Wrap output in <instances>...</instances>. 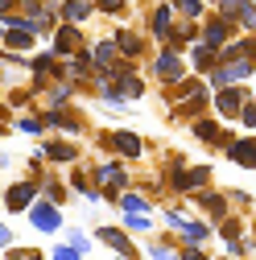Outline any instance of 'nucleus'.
<instances>
[{"mask_svg": "<svg viewBox=\"0 0 256 260\" xmlns=\"http://www.w3.org/2000/svg\"><path fill=\"white\" fill-rule=\"evenodd\" d=\"M166 219H170V227H174V232H186L190 240H203V236L211 232V227H207V223H190V219H186V215H178V211H170Z\"/></svg>", "mask_w": 256, "mask_h": 260, "instance_id": "1", "label": "nucleus"}, {"mask_svg": "<svg viewBox=\"0 0 256 260\" xmlns=\"http://www.w3.org/2000/svg\"><path fill=\"white\" fill-rule=\"evenodd\" d=\"M157 75H162L166 83H178L182 79V58L178 54H162L157 58Z\"/></svg>", "mask_w": 256, "mask_h": 260, "instance_id": "2", "label": "nucleus"}, {"mask_svg": "<svg viewBox=\"0 0 256 260\" xmlns=\"http://www.w3.org/2000/svg\"><path fill=\"white\" fill-rule=\"evenodd\" d=\"M58 223H62V219H58L54 207H46V203L34 207V227H42V232H58Z\"/></svg>", "mask_w": 256, "mask_h": 260, "instance_id": "3", "label": "nucleus"}, {"mask_svg": "<svg viewBox=\"0 0 256 260\" xmlns=\"http://www.w3.org/2000/svg\"><path fill=\"white\" fill-rule=\"evenodd\" d=\"M112 149H120L124 157H141V137H133V133H112Z\"/></svg>", "mask_w": 256, "mask_h": 260, "instance_id": "4", "label": "nucleus"}, {"mask_svg": "<svg viewBox=\"0 0 256 260\" xmlns=\"http://www.w3.org/2000/svg\"><path fill=\"white\" fill-rule=\"evenodd\" d=\"M29 199H34V186H29V182H21V186H9V194H5L9 211H17V207H29Z\"/></svg>", "mask_w": 256, "mask_h": 260, "instance_id": "5", "label": "nucleus"}, {"mask_svg": "<svg viewBox=\"0 0 256 260\" xmlns=\"http://www.w3.org/2000/svg\"><path fill=\"white\" fill-rule=\"evenodd\" d=\"M100 240H104L108 248H116V252H124V260H133V244L124 240V232H112V227H104V232H100Z\"/></svg>", "mask_w": 256, "mask_h": 260, "instance_id": "6", "label": "nucleus"}, {"mask_svg": "<svg viewBox=\"0 0 256 260\" xmlns=\"http://www.w3.org/2000/svg\"><path fill=\"white\" fill-rule=\"evenodd\" d=\"M232 161H240V166H256V141H240V145H232Z\"/></svg>", "mask_w": 256, "mask_h": 260, "instance_id": "7", "label": "nucleus"}, {"mask_svg": "<svg viewBox=\"0 0 256 260\" xmlns=\"http://www.w3.org/2000/svg\"><path fill=\"white\" fill-rule=\"evenodd\" d=\"M5 46H9V50H25V46H29V29L9 25V29H5Z\"/></svg>", "mask_w": 256, "mask_h": 260, "instance_id": "8", "label": "nucleus"}, {"mask_svg": "<svg viewBox=\"0 0 256 260\" xmlns=\"http://www.w3.org/2000/svg\"><path fill=\"white\" fill-rule=\"evenodd\" d=\"M207 178H211L207 170H195V174H178V178H174V186H178V190H195V186H203Z\"/></svg>", "mask_w": 256, "mask_h": 260, "instance_id": "9", "label": "nucleus"}, {"mask_svg": "<svg viewBox=\"0 0 256 260\" xmlns=\"http://www.w3.org/2000/svg\"><path fill=\"white\" fill-rule=\"evenodd\" d=\"M203 38H207V46H211V50H215V46H219V42H223V38H228V25H223V21H211V25H207V29H203Z\"/></svg>", "mask_w": 256, "mask_h": 260, "instance_id": "10", "label": "nucleus"}, {"mask_svg": "<svg viewBox=\"0 0 256 260\" xmlns=\"http://www.w3.org/2000/svg\"><path fill=\"white\" fill-rule=\"evenodd\" d=\"M240 100H244V91H223L219 95V112H228V116L240 112Z\"/></svg>", "mask_w": 256, "mask_h": 260, "instance_id": "11", "label": "nucleus"}, {"mask_svg": "<svg viewBox=\"0 0 256 260\" xmlns=\"http://www.w3.org/2000/svg\"><path fill=\"white\" fill-rule=\"evenodd\" d=\"M62 13H67V21H75V25H79L91 9H87V0H67V9H62Z\"/></svg>", "mask_w": 256, "mask_h": 260, "instance_id": "12", "label": "nucleus"}, {"mask_svg": "<svg viewBox=\"0 0 256 260\" xmlns=\"http://www.w3.org/2000/svg\"><path fill=\"white\" fill-rule=\"evenodd\" d=\"M75 46H79V29H75V25H67V29L58 34V50L67 54V50H75Z\"/></svg>", "mask_w": 256, "mask_h": 260, "instance_id": "13", "label": "nucleus"}, {"mask_svg": "<svg viewBox=\"0 0 256 260\" xmlns=\"http://www.w3.org/2000/svg\"><path fill=\"white\" fill-rule=\"evenodd\" d=\"M100 182H104V186H124V174L112 170V166H104V170H100Z\"/></svg>", "mask_w": 256, "mask_h": 260, "instance_id": "14", "label": "nucleus"}, {"mask_svg": "<svg viewBox=\"0 0 256 260\" xmlns=\"http://www.w3.org/2000/svg\"><path fill=\"white\" fill-rule=\"evenodd\" d=\"M153 29H157V38H170V9H162V13H157Z\"/></svg>", "mask_w": 256, "mask_h": 260, "instance_id": "15", "label": "nucleus"}, {"mask_svg": "<svg viewBox=\"0 0 256 260\" xmlns=\"http://www.w3.org/2000/svg\"><path fill=\"white\" fill-rule=\"evenodd\" d=\"M112 58H116V46H112V42H104L100 50H95V62H100V67H108Z\"/></svg>", "mask_w": 256, "mask_h": 260, "instance_id": "16", "label": "nucleus"}, {"mask_svg": "<svg viewBox=\"0 0 256 260\" xmlns=\"http://www.w3.org/2000/svg\"><path fill=\"white\" fill-rule=\"evenodd\" d=\"M211 62H215V50L211 46H199L195 50V67H211Z\"/></svg>", "mask_w": 256, "mask_h": 260, "instance_id": "17", "label": "nucleus"}, {"mask_svg": "<svg viewBox=\"0 0 256 260\" xmlns=\"http://www.w3.org/2000/svg\"><path fill=\"white\" fill-rule=\"evenodd\" d=\"M46 153H50L54 161H71V157H75V149H71V145H50Z\"/></svg>", "mask_w": 256, "mask_h": 260, "instance_id": "18", "label": "nucleus"}, {"mask_svg": "<svg viewBox=\"0 0 256 260\" xmlns=\"http://www.w3.org/2000/svg\"><path fill=\"white\" fill-rule=\"evenodd\" d=\"M54 260H83V252L71 248V244H62V248H54Z\"/></svg>", "mask_w": 256, "mask_h": 260, "instance_id": "19", "label": "nucleus"}, {"mask_svg": "<svg viewBox=\"0 0 256 260\" xmlns=\"http://www.w3.org/2000/svg\"><path fill=\"white\" fill-rule=\"evenodd\" d=\"M124 211H128V215H141V211H145V199H137V194H128V199H124Z\"/></svg>", "mask_w": 256, "mask_h": 260, "instance_id": "20", "label": "nucleus"}, {"mask_svg": "<svg viewBox=\"0 0 256 260\" xmlns=\"http://www.w3.org/2000/svg\"><path fill=\"white\" fill-rule=\"evenodd\" d=\"M120 50H124V54H137V50H141V42H137L133 34H120Z\"/></svg>", "mask_w": 256, "mask_h": 260, "instance_id": "21", "label": "nucleus"}, {"mask_svg": "<svg viewBox=\"0 0 256 260\" xmlns=\"http://www.w3.org/2000/svg\"><path fill=\"white\" fill-rule=\"evenodd\" d=\"M203 207H207L211 215H223V199H215V194H203Z\"/></svg>", "mask_w": 256, "mask_h": 260, "instance_id": "22", "label": "nucleus"}, {"mask_svg": "<svg viewBox=\"0 0 256 260\" xmlns=\"http://www.w3.org/2000/svg\"><path fill=\"white\" fill-rule=\"evenodd\" d=\"M128 227H133V232H141V227H145V232H149L153 219H145V215H128Z\"/></svg>", "mask_w": 256, "mask_h": 260, "instance_id": "23", "label": "nucleus"}, {"mask_svg": "<svg viewBox=\"0 0 256 260\" xmlns=\"http://www.w3.org/2000/svg\"><path fill=\"white\" fill-rule=\"evenodd\" d=\"M178 13H186V17H199V0H178Z\"/></svg>", "mask_w": 256, "mask_h": 260, "instance_id": "24", "label": "nucleus"}, {"mask_svg": "<svg viewBox=\"0 0 256 260\" xmlns=\"http://www.w3.org/2000/svg\"><path fill=\"white\" fill-rule=\"evenodd\" d=\"M67 244H71V248H79V252H87V236H83V232H71V236H67Z\"/></svg>", "mask_w": 256, "mask_h": 260, "instance_id": "25", "label": "nucleus"}, {"mask_svg": "<svg viewBox=\"0 0 256 260\" xmlns=\"http://www.w3.org/2000/svg\"><path fill=\"white\" fill-rule=\"evenodd\" d=\"M141 91H145V87H141L137 79H124V95H133V100H137V95H141Z\"/></svg>", "mask_w": 256, "mask_h": 260, "instance_id": "26", "label": "nucleus"}, {"mask_svg": "<svg viewBox=\"0 0 256 260\" xmlns=\"http://www.w3.org/2000/svg\"><path fill=\"white\" fill-rule=\"evenodd\" d=\"M9 260H42V252H34V248H21L17 256H9Z\"/></svg>", "mask_w": 256, "mask_h": 260, "instance_id": "27", "label": "nucleus"}, {"mask_svg": "<svg viewBox=\"0 0 256 260\" xmlns=\"http://www.w3.org/2000/svg\"><path fill=\"white\" fill-rule=\"evenodd\" d=\"M240 21H244V25H256V9H252V5H244V13H240Z\"/></svg>", "mask_w": 256, "mask_h": 260, "instance_id": "28", "label": "nucleus"}, {"mask_svg": "<svg viewBox=\"0 0 256 260\" xmlns=\"http://www.w3.org/2000/svg\"><path fill=\"white\" fill-rule=\"evenodd\" d=\"M199 137L203 141H215V124H199Z\"/></svg>", "mask_w": 256, "mask_h": 260, "instance_id": "29", "label": "nucleus"}, {"mask_svg": "<svg viewBox=\"0 0 256 260\" xmlns=\"http://www.w3.org/2000/svg\"><path fill=\"white\" fill-rule=\"evenodd\" d=\"M153 260H174V252L170 248H153Z\"/></svg>", "mask_w": 256, "mask_h": 260, "instance_id": "30", "label": "nucleus"}, {"mask_svg": "<svg viewBox=\"0 0 256 260\" xmlns=\"http://www.w3.org/2000/svg\"><path fill=\"white\" fill-rule=\"evenodd\" d=\"M182 260H207V256H203L199 248H186V252H182Z\"/></svg>", "mask_w": 256, "mask_h": 260, "instance_id": "31", "label": "nucleus"}, {"mask_svg": "<svg viewBox=\"0 0 256 260\" xmlns=\"http://www.w3.org/2000/svg\"><path fill=\"white\" fill-rule=\"evenodd\" d=\"M100 9H104V13H116V9H120V0H100Z\"/></svg>", "mask_w": 256, "mask_h": 260, "instance_id": "32", "label": "nucleus"}, {"mask_svg": "<svg viewBox=\"0 0 256 260\" xmlns=\"http://www.w3.org/2000/svg\"><path fill=\"white\" fill-rule=\"evenodd\" d=\"M244 124H248V128L256 124V108H244Z\"/></svg>", "mask_w": 256, "mask_h": 260, "instance_id": "33", "label": "nucleus"}]
</instances>
